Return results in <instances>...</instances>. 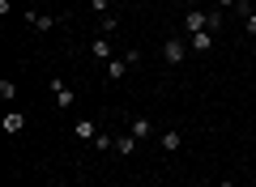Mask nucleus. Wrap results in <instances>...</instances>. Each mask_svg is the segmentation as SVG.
Here are the masks:
<instances>
[{"instance_id":"obj_5","label":"nucleus","mask_w":256,"mask_h":187,"mask_svg":"<svg viewBox=\"0 0 256 187\" xmlns=\"http://www.w3.org/2000/svg\"><path fill=\"white\" fill-rule=\"evenodd\" d=\"M128 68H132L128 60H107V77H111V81H124V77H128Z\"/></svg>"},{"instance_id":"obj_11","label":"nucleus","mask_w":256,"mask_h":187,"mask_svg":"<svg viewBox=\"0 0 256 187\" xmlns=\"http://www.w3.org/2000/svg\"><path fill=\"white\" fill-rule=\"evenodd\" d=\"M150 128H154L150 119H132V124H128V132L137 136V141H146V136H150Z\"/></svg>"},{"instance_id":"obj_16","label":"nucleus","mask_w":256,"mask_h":187,"mask_svg":"<svg viewBox=\"0 0 256 187\" xmlns=\"http://www.w3.org/2000/svg\"><path fill=\"white\" fill-rule=\"evenodd\" d=\"M90 4H94L98 13H111V0H90Z\"/></svg>"},{"instance_id":"obj_12","label":"nucleus","mask_w":256,"mask_h":187,"mask_svg":"<svg viewBox=\"0 0 256 187\" xmlns=\"http://www.w3.org/2000/svg\"><path fill=\"white\" fill-rule=\"evenodd\" d=\"M90 51H94V60H111V43H107V38H94V47H90Z\"/></svg>"},{"instance_id":"obj_14","label":"nucleus","mask_w":256,"mask_h":187,"mask_svg":"<svg viewBox=\"0 0 256 187\" xmlns=\"http://www.w3.org/2000/svg\"><path fill=\"white\" fill-rule=\"evenodd\" d=\"M0 98H4V102H13V98H18V85H13V81H9V77L0 81Z\"/></svg>"},{"instance_id":"obj_1","label":"nucleus","mask_w":256,"mask_h":187,"mask_svg":"<svg viewBox=\"0 0 256 187\" xmlns=\"http://www.w3.org/2000/svg\"><path fill=\"white\" fill-rule=\"evenodd\" d=\"M184 30H188V34L214 30V26H210V9H188V17H184ZM214 34H218V30H214Z\"/></svg>"},{"instance_id":"obj_20","label":"nucleus","mask_w":256,"mask_h":187,"mask_svg":"<svg viewBox=\"0 0 256 187\" xmlns=\"http://www.w3.org/2000/svg\"><path fill=\"white\" fill-rule=\"evenodd\" d=\"M162 4H171V0H162Z\"/></svg>"},{"instance_id":"obj_21","label":"nucleus","mask_w":256,"mask_h":187,"mask_svg":"<svg viewBox=\"0 0 256 187\" xmlns=\"http://www.w3.org/2000/svg\"><path fill=\"white\" fill-rule=\"evenodd\" d=\"M252 77H256V68H252Z\"/></svg>"},{"instance_id":"obj_10","label":"nucleus","mask_w":256,"mask_h":187,"mask_svg":"<svg viewBox=\"0 0 256 187\" xmlns=\"http://www.w3.org/2000/svg\"><path fill=\"white\" fill-rule=\"evenodd\" d=\"M116 26H120V21H116V13H102V17H98V34H102V38H111V34H116Z\"/></svg>"},{"instance_id":"obj_3","label":"nucleus","mask_w":256,"mask_h":187,"mask_svg":"<svg viewBox=\"0 0 256 187\" xmlns=\"http://www.w3.org/2000/svg\"><path fill=\"white\" fill-rule=\"evenodd\" d=\"M52 94H56V107H60V111H68V107H73V89L64 85L60 77H52Z\"/></svg>"},{"instance_id":"obj_8","label":"nucleus","mask_w":256,"mask_h":187,"mask_svg":"<svg viewBox=\"0 0 256 187\" xmlns=\"http://www.w3.org/2000/svg\"><path fill=\"white\" fill-rule=\"evenodd\" d=\"M116 153H124V158H128V153H137V136H132V132L116 136Z\"/></svg>"},{"instance_id":"obj_9","label":"nucleus","mask_w":256,"mask_h":187,"mask_svg":"<svg viewBox=\"0 0 256 187\" xmlns=\"http://www.w3.org/2000/svg\"><path fill=\"white\" fill-rule=\"evenodd\" d=\"M26 21H30L34 30H43V34H47V30L56 26V17H47V13H26Z\"/></svg>"},{"instance_id":"obj_18","label":"nucleus","mask_w":256,"mask_h":187,"mask_svg":"<svg viewBox=\"0 0 256 187\" xmlns=\"http://www.w3.org/2000/svg\"><path fill=\"white\" fill-rule=\"evenodd\" d=\"M218 9L226 13V9H239V0H218Z\"/></svg>"},{"instance_id":"obj_17","label":"nucleus","mask_w":256,"mask_h":187,"mask_svg":"<svg viewBox=\"0 0 256 187\" xmlns=\"http://www.w3.org/2000/svg\"><path fill=\"white\" fill-rule=\"evenodd\" d=\"M244 21H248V34H256V13H244Z\"/></svg>"},{"instance_id":"obj_6","label":"nucleus","mask_w":256,"mask_h":187,"mask_svg":"<svg viewBox=\"0 0 256 187\" xmlns=\"http://www.w3.org/2000/svg\"><path fill=\"white\" fill-rule=\"evenodd\" d=\"M98 136V124L94 119H77V141H94Z\"/></svg>"},{"instance_id":"obj_7","label":"nucleus","mask_w":256,"mask_h":187,"mask_svg":"<svg viewBox=\"0 0 256 187\" xmlns=\"http://www.w3.org/2000/svg\"><path fill=\"white\" fill-rule=\"evenodd\" d=\"M210 47H214V30H201V34H192V51H210Z\"/></svg>"},{"instance_id":"obj_2","label":"nucleus","mask_w":256,"mask_h":187,"mask_svg":"<svg viewBox=\"0 0 256 187\" xmlns=\"http://www.w3.org/2000/svg\"><path fill=\"white\" fill-rule=\"evenodd\" d=\"M184 55H188V47H184L180 38L171 34V38H166V43H162V60H166V64H171V68H175V64H180Z\"/></svg>"},{"instance_id":"obj_4","label":"nucleus","mask_w":256,"mask_h":187,"mask_svg":"<svg viewBox=\"0 0 256 187\" xmlns=\"http://www.w3.org/2000/svg\"><path fill=\"white\" fill-rule=\"evenodd\" d=\"M0 128H4V132H9V136H18L22 128H26V115H22V111H9V115H4V124H0Z\"/></svg>"},{"instance_id":"obj_13","label":"nucleus","mask_w":256,"mask_h":187,"mask_svg":"<svg viewBox=\"0 0 256 187\" xmlns=\"http://www.w3.org/2000/svg\"><path fill=\"white\" fill-rule=\"evenodd\" d=\"M180 145H184V136L175 132V128H171V132H162V149H166V153H175Z\"/></svg>"},{"instance_id":"obj_19","label":"nucleus","mask_w":256,"mask_h":187,"mask_svg":"<svg viewBox=\"0 0 256 187\" xmlns=\"http://www.w3.org/2000/svg\"><path fill=\"white\" fill-rule=\"evenodd\" d=\"M218 187H235V179H222V183H218Z\"/></svg>"},{"instance_id":"obj_15","label":"nucleus","mask_w":256,"mask_h":187,"mask_svg":"<svg viewBox=\"0 0 256 187\" xmlns=\"http://www.w3.org/2000/svg\"><path fill=\"white\" fill-rule=\"evenodd\" d=\"M111 145H116V136H111V132H98V136H94V149H111Z\"/></svg>"}]
</instances>
